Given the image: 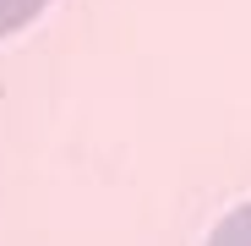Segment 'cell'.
I'll return each instance as SVG.
<instances>
[{
    "instance_id": "cell-1",
    "label": "cell",
    "mask_w": 251,
    "mask_h": 246,
    "mask_svg": "<svg viewBox=\"0 0 251 246\" xmlns=\"http://www.w3.org/2000/svg\"><path fill=\"white\" fill-rule=\"evenodd\" d=\"M207 246H251V202H240L235 214H224L207 235Z\"/></svg>"
},
{
    "instance_id": "cell-2",
    "label": "cell",
    "mask_w": 251,
    "mask_h": 246,
    "mask_svg": "<svg viewBox=\"0 0 251 246\" xmlns=\"http://www.w3.org/2000/svg\"><path fill=\"white\" fill-rule=\"evenodd\" d=\"M50 0H0V38H11V33H22L38 11H44Z\"/></svg>"
}]
</instances>
